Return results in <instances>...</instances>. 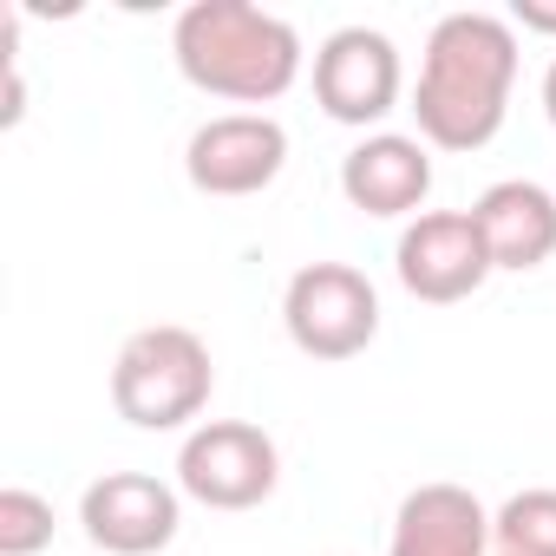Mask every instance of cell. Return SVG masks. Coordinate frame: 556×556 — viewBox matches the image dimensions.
I'll use <instances>...</instances> for the list:
<instances>
[{
  "label": "cell",
  "mask_w": 556,
  "mask_h": 556,
  "mask_svg": "<svg viewBox=\"0 0 556 556\" xmlns=\"http://www.w3.org/2000/svg\"><path fill=\"white\" fill-rule=\"evenodd\" d=\"M543 112H549V125H556V60H549V73H543Z\"/></svg>",
  "instance_id": "cell-16"
},
{
  "label": "cell",
  "mask_w": 556,
  "mask_h": 556,
  "mask_svg": "<svg viewBox=\"0 0 556 556\" xmlns=\"http://www.w3.org/2000/svg\"><path fill=\"white\" fill-rule=\"evenodd\" d=\"M491 268H543L556 255V197L530 177H504L471 203Z\"/></svg>",
  "instance_id": "cell-12"
},
{
  "label": "cell",
  "mask_w": 556,
  "mask_h": 556,
  "mask_svg": "<svg viewBox=\"0 0 556 556\" xmlns=\"http://www.w3.org/2000/svg\"><path fill=\"white\" fill-rule=\"evenodd\" d=\"M282 321L308 361H354L380 334V295L354 262H308L289 275Z\"/></svg>",
  "instance_id": "cell-4"
},
{
  "label": "cell",
  "mask_w": 556,
  "mask_h": 556,
  "mask_svg": "<svg viewBox=\"0 0 556 556\" xmlns=\"http://www.w3.org/2000/svg\"><path fill=\"white\" fill-rule=\"evenodd\" d=\"M517 21L530 34H556V0H517Z\"/></svg>",
  "instance_id": "cell-15"
},
{
  "label": "cell",
  "mask_w": 556,
  "mask_h": 556,
  "mask_svg": "<svg viewBox=\"0 0 556 556\" xmlns=\"http://www.w3.org/2000/svg\"><path fill=\"white\" fill-rule=\"evenodd\" d=\"M400 99V47L380 27H341L315 53V105L334 125H374Z\"/></svg>",
  "instance_id": "cell-8"
},
{
  "label": "cell",
  "mask_w": 556,
  "mask_h": 556,
  "mask_svg": "<svg viewBox=\"0 0 556 556\" xmlns=\"http://www.w3.org/2000/svg\"><path fill=\"white\" fill-rule=\"evenodd\" d=\"M275 478H282V452L249 419H210L177 452V484L210 510H255Z\"/></svg>",
  "instance_id": "cell-5"
},
{
  "label": "cell",
  "mask_w": 556,
  "mask_h": 556,
  "mask_svg": "<svg viewBox=\"0 0 556 556\" xmlns=\"http://www.w3.org/2000/svg\"><path fill=\"white\" fill-rule=\"evenodd\" d=\"M79 523L112 556H151L177 536V491L151 471H105L79 497Z\"/></svg>",
  "instance_id": "cell-9"
},
{
  "label": "cell",
  "mask_w": 556,
  "mask_h": 556,
  "mask_svg": "<svg viewBox=\"0 0 556 556\" xmlns=\"http://www.w3.org/2000/svg\"><path fill=\"white\" fill-rule=\"evenodd\" d=\"M53 543V504L27 484L0 491V556H34Z\"/></svg>",
  "instance_id": "cell-14"
},
{
  "label": "cell",
  "mask_w": 556,
  "mask_h": 556,
  "mask_svg": "<svg viewBox=\"0 0 556 556\" xmlns=\"http://www.w3.org/2000/svg\"><path fill=\"white\" fill-rule=\"evenodd\" d=\"M484 549H491V517L465 484L432 478L406 491L393 517V556H484Z\"/></svg>",
  "instance_id": "cell-11"
},
{
  "label": "cell",
  "mask_w": 556,
  "mask_h": 556,
  "mask_svg": "<svg viewBox=\"0 0 556 556\" xmlns=\"http://www.w3.org/2000/svg\"><path fill=\"white\" fill-rule=\"evenodd\" d=\"M491 543L497 556H556V484L504 497V510L491 517Z\"/></svg>",
  "instance_id": "cell-13"
},
{
  "label": "cell",
  "mask_w": 556,
  "mask_h": 556,
  "mask_svg": "<svg viewBox=\"0 0 556 556\" xmlns=\"http://www.w3.org/2000/svg\"><path fill=\"white\" fill-rule=\"evenodd\" d=\"M210 387H216L210 348H203V334H190L177 321L138 328L112 361V406H118V419H131L144 432H170V426L197 419L210 406Z\"/></svg>",
  "instance_id": "cell-3"
},
{
  "label": "cell",
  "mask_w": 556,
  "mask_h": 556,
  "mask_svg": "<svg viewBox=\"0 0 556 556\" xmlns=\"http://www.w3.org/2000/svg\"><path fill=\"white\" fill-rule=\"evenodd\" d=\"M282 164H289V131L268 112H223L197 125L184 151V170L203 197H255L282 177Z\"/></svg>",
  "instance_id": "cell-7"
},
{
  "label": "cell",
  "mask_w": 556,
  "mask_h": 556,
  "mask_svg": "<svg viewBox=\"0 0 556 556\" xmlns=\"http://www.w3.org/2000/svg\"><path fill=\"white\" fill-rule=\"evenodd\" d=\"M510 79H517V34L497 14H445L426 40V66H419V131L439 151H478L497 138L504 105H510Z\"/></svg>",
  "instance_id": "cell-1"
},
{
  "label": "cell",
  "mask_w": 556,
  "mask_h": 556,
  "mask_svg": "<svg viewBox=\"0 0 556 556\" xmlns=\"http://www.w3.org/2000/svg\"><path fill=\"white\" fill-rule=\"evenodd\" d=\"M393 262H400L406 295H419L432 308H452V302L478 295L484 275H491V249H484V229H478L471 210H426V216H413L400 249H393Z\"/></svg>",
  "instance_id": "cell-6"
},
{
  "label": "cell",
  "mask_w": 556,
  "mask_h": 556,
  "mask_svg": "<svg viewBox=\"0 0 556 556\" xmlns=\"http://www.w3.org/2000/svg\"><path fill=\"white\" fill-rule=\"evenodd\" d=\"M177 66L197 92L236 99V105H268L282 99L302 73V34L255 8V0H190L177 14Z\"/></svg>",
  "instance_id": "cell-2"
},
{
  "label": "cell",
  "mask_w": 556,
  "mask_h": 556,
  "mask_svg": "<svg viewBox=\"0 0 556 556\" xmlns=\"http://www.w3.org/2000/svg\"><path fill=\"white\" fill-rule=\"evenodd\" d=\"M341 190H348V203L367 210V216H406V210H419L426 190H432V157H426V144L406 138V131H374V138H361V144L348 151Z\"/></svg>",
  "instance_id": "cell-10"
}]
</instances>
